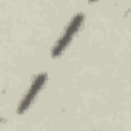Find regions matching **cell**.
Listing matches in <instances>:
<instances>
[{"label": "cell", "mask_w": 131, "mask_h": 131, "mask_svg": "<svg viewBox=\"0 0 131 131\" xmlns=\"http://www.w3.org/2000/svg\"><path fill=\"white\" fill-rule=\"evenodd\" d=\"M93 2H96V0H90V3H93Z\"/></svg>", "instance_id": "3"}, {"label": "cell", "mask_w": 131, "mask_h": 131, "mask_svg": "<svg viewBox=\"0 0 131 131\" xmlns=\"http://www.w3.org/2000/svg\"><path fill=\"white\" fill-rule=\"evenodd\" d=\"M83 19H85V14H83V13H79V14H76V16L70 20V23L67 25V28H65V31H63V34L57 39V42L54 43V46H52V49H51V56H52L54 59H57L59 56H62L63 51L70 46V43H71L73 39L76 37L77 31L82 28Z\"/></svg>", "instance_id": "1"}, {"label": "cell", "mask_w": 131, "mask_h": 131, "mask_svg": "<svg viewBox=\"0 0 131 131\" xmlns=\"http://www.w3.org/2000/svg\"><path fill=\"white\" fill-rule=\"evenodd\" d=\"M46 79H48V76H46L45 73H40V74H37V76L34 77V80H32L31 86H29V88H28V91L25 93L23 99L19 102V106H17V113H19V114L26 113V111L32 106V103H34V100L37 99L39 93H40V91H42V88L45 86Z\"/></svg>", "instance_id": "2"}]
</instances>
